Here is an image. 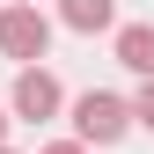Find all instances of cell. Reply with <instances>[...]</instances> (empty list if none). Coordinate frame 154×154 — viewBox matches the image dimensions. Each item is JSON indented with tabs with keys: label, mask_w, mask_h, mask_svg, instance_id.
Here are the masks:
<instances>
[{
	"label": "cell",
	"mask_w": 154,
	"mask_h": 154,
	"mask_svg": "<svg viewBox=\"0 0 154 154\" xmlns=\"http://www.w3.org/2000/svg\"><path fill=\"white\" fill-rule=\"evenodd\" d=\"M0 147H8V110H0Z\"/></svg>",
	"instance_id": "obj_8"
},
{
	"label": "cell",
	"mask_w": 154,
	"mask_h": 154,
	"mask_svg": "<svg viewBox=\"0 0 154 154\" xmlns=\"http://www.w3.org/2000/svg\"><path fill=\"white\" fill-rule=\"evenodd\" d=\"M44 44H51V22L37 15V0H15V8H0V59L37 66V59H44Z\"/></svg>",
	"instance_id": "obj_2"
},
{
	"label": "cell",
	"mask_w": 154,
	"mask_h": 154,
	"mask_svg": "<svg viewBox=\"0 0 154 154\" xmlns=\"http://www.w3.org/2000/svg\"><path fill=\"white\" fill-rule=\"evenodd\" d=\"M59 22H66V29H81V37L118 29V0H59Z\"/></svg>",
	"instance_id": "obj_4"
},
{
	"label": "cell",
	"mask_w": 154,
	"mask_h": 154,
	"mask_svg": "<svg viewBox=\"0 0 154 154\" xmlns=\"http://www.w3.org/2000/svg\"><path fill=\"white\" fill-rule=\"evenodd\" d=\"M125 132H132V103H125V95L88 88L81 103H73V140H81V147H110V140H125Z\"/></svg>",
	"instance_id": "obj_1"
},
{
	"label": "cell",
	"mask_w": 154,
	"mask_h": 154,
	"mask_svg": "<svg viewBox=\"0 0 154 154\" xmlns=\"http://www.w3.org/2000/svg\"><path fill=\"white\" fill-rule=\"evenodd\" d=\"M44 154H88V147L81 140H59V147H44Z\"/></svg>",
	"instance_id": "obj_7"
},
{
	"label": "cell",
	"mask_w": 154,
	"mask_h": 154,
	"mask_svg": "<svg viewBox=\"0 0 154 154\" xmlns=\"http://www.w3.org/2000/svg\"><path fill=\"white\" fill-rule=\"evenodd\" d=\"M118 66H132L140 81L154 73V22H125L118 29Z\"/></svg>",
	"instance_id": "obj_5"
},
{
	"label": "cell",
	"mask_w": 154,
	"mask_h": 154,
	"mask_svg": "<svg viewBox=\"0 0 154 154\" xmlns=\"http://www.w3.org/2000/svg\"><path fill=\"white\" fill-rule=\"evenodd\" d=\"M59 103H66V88L51 81L44 66H22V73H15V118H29V125H37V118H51Z\"/></svg>",
	"instance_id": "obj_3"
},
{
	"label": "cell",
	"mask_w": 154,
	"mask_h": 154,
	"mask_svg": "<svg viewBox=\"0 0 154 154\" xmlns=\"http://www.w3.org/2000/svg\"><path fill=\"white\" fill-rule=\"evenodd\" d=\"M0 154H8V147H0Z\"/></svg>",
	"instance_id": "obj_9"
},
{
	"label": "cell",
	"mask_w": 154,
	"mask_h": 154,
	"mask_svg": "<svg viewBox=\"0 0 154 154\" xmlns=\"http://www.w3.org/2000/svg\"><path fill=\"white\" fill-rule=\"evenodd\" d=\"M132 125H147V132H154V73L140 81V95H132Z\"/></svg>",
	"instance_id": "obj_6"
}]
</instances>
